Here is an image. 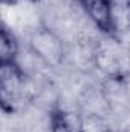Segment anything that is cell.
Returning a JSON list of instances; mask_svg holds the SVG:
<instances>
[{
  "label": "cell",
  "instance_id": "6da1fadb",
  "mask_svg": "<svg viewBox=\"0 0 130 132\" xmlns=\"http://www.w3.org/2000/svg\"><path fill=\"white\" fill-rule=\"evenodd\" d=\"M29 48L34 55L38 57L46 66L57 68L64 60L63 40L48 26H40L34 29L29 37Z\"/></svg>",
  "mask_w": 130,
  "mask_h": 132
},
{
  "label": "cell",
  "instance_id": "7a4b0ae2",
  "mask_svg": "<svg viewBox=\"0 0 130 132\" xmlns=\"http://www.w3.org/2000/svg\"><path fill=\"white\" fill-rule=\"evenodd\" d=\"M25 74L15 63L0 65V95L5 112H14L23 97Z\"/></svg>",
  "mask_w": 130,
  "mask_h": 132
},
{
  "label": "cell",
  "instance_id": "3957f363",
  "mask_svg": "<svg viewBox=\"0 0 130 132\" xmlns=\"http://www.w3.org/2000/svg\"><path fill=\"white\" fill-rule=\"evenodd\" d=\"M86 15L101 32L113 35L116 31L112 0H78Z\"/></svg>",
  "mask_w": 130,
  "mask_h": 132
},
{
  "label": "cell",
  "instance_id": "277c9868",
  "mask_svg": "<svg viewBox=\"0 0 130 132\" xmlns=\"http://www.w3.org/2000/svg\"><path fill=\"white\" fill-rule=\"evenodd\" d=\"M51 132H86L84 120L78 112L57 109L51 115Z\"/></svg>",
  "mask_w": 130,
  "mask_h": 132
},
{
  "label": "cell",
  "instance_id": "5b68a950",
  "mask_svg": "<svg viewBox=\"0 0 130 132\" xmlns=\"http://www.w3.org/2000/svg\"><path fill=\"white\" fill-rule=\"evenodd\" d=\"M18 57V42L6 28L0 31V65L15 63Z\"/></svg>",
  "mask_w": 130,
  "mask_h": 132
}]
</instances>
